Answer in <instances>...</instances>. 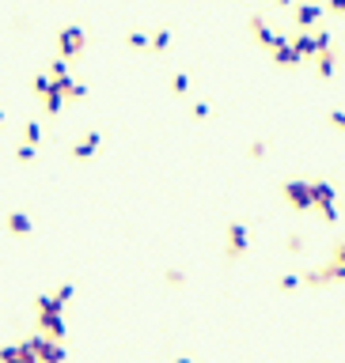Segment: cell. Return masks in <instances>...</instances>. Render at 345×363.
Listing matches in <instances>:
<instances>
[{"label": "cell", "mask_w": 345, "mask_h": 363, "mask_svg": "<svg viewBox=\"0 0 345 363\" xmlns=\"http://www.w3.org/2000/svg\"><path fill=\"white\" fill-rule=\"evenodd\" d=\"M337 280H345V242H337V246H334V254H330L327 265L304 273L307 288H327V284H337Z\"/></svg>", "instance_id": "6da1fadb"}, {"label": "cell", "mask_w": 345, "mask_h": 363, "mask_svg": "<svg viewBox=\"0 0 345 363\" xmlns=\"http://www.w3.org/2000/svg\"><path fill=\"white\" fill-rule=\"evenodd\" d=\"M27 345L34 348L38 363H68L65 340H53V337H42V333H34V337H27Z\"/></svg>", "instance_id": "7a4b0ae2"}, {"label": "cell", "mask_w": 345, "mask_h": 363, "mask_svg": "<svg viewBox=\"0 0 345 363\" xmlns=\"http://www.w3.org/2000/svg\"><path fill=\"white\" fill-rule=\"evenodd\" d=\"M224 258L228 261H239V258H246V250H251V234H246V224H239V219H231L228 224V231H224Z\"/></svg>", "instance_id": "3957f363"}, {"label": "cell", "mask_w": 345, "mask_h": 363, "mask_svg": "<svg viewBox=\"0 0 345 363\" xmlns=\"http://www.w3.org/2000/svg\"><path fill=\"white\" fill-rule=\"evenodd\" d=\"M34 333L53 337V340H65L68 325H65V318H61V310H34Z\"/></svg>", "instance_id": "277c9868"}, {"label": "cell", "mask_w": 345, "mask_h": 363, "mask_svg": "<svg viewBox=\"0 0 345 363\" xmlns=\"http://www.w3.org/2000/svg\"><path fill=\"white\" fill-rule=\"evenodd\" d=\"M285 201L292 204L296 212H307V209H315V193H311V182H285Z\"/></svg>", "instance_id": "5b68a950"}, {"label": "cell", "mask_w": 345, "mask_h": 363, "mask_svg": "<svg viewBox=\"0 0 345 363\" xmlns=\"http://www.w3.org/2000/svg\"><path fill=\"white\" fill-rule=\"evenodd\" d=\"M84 46H88V34H84L80 27H65V31L58 34V49H61V57H65V61L80 57Z\"/></svg>", "instance_id": "8992f818"}, {"label": "cell", "mask_w": 345, "mask_h": 363, "mask_svg": "<svg viewBox=\"0 0 345 363\" xmlns=\"http://www.w3.org/2000/svg\"><path fill=\"white\" fill-rule=\"evenodd\" d=\"M0 363H38V355H34V348L27 340H16V345L0 348Z\"/></svg>", "instance_id": "52a82bcc"}, {"label": "cell", "mask_w": 345, "mask_h": 363, "mask_svg": "<svg viewBox=\"0 0 345 363\" xmlns=\"http://www.w3.org/2000/svg\"><path fill=\"white\" fill-rule=\"evenodd\" d=\"M99 144H103V137H99V133H84V137L73 144V152H68V155H73V163H88V159H95Z\"/></svg>", "instance_id": "ba28073f"}, {"label": "cell", "mask_w": 345, "mask_h": 363, "mask_svg": "<svg viewBox=\"0 0 345 363\" xmlns=\"http://www.w3.org/2000/svg\"><path fill=\"white\" fill-rule=\"evenodd\" d=\"M251 31H255L258 46H266V49H270V53H273V49L281 46V42H288L285 34H277V31H273V27H266V23H262V19H258V16H251Z\"/></svg>", "instance_id": "9c48e42d"}, {"label": "cell", "mask_w": 345, "mask_h": 363, "mask_svg": "<svg viewBox=\"0 0 345 363\" xmlns=\"http://www.w3.org/2000/svg\"><path fill=\"white\" fill-rule=\"evenodd\" d=\"M4 227H8V234H31L34 231V219L27 216V212H8Z\"/></svg>", "instance_id": "30bf717a"}, {"label": "cell", "mask_w": 345, "mask_h": 363, "mask_svg": "<svg viewBox=\"0 0 345 363\" xmlns=\"http://www.w3.org/2000/svg\"><path fill=\"white\" fill-rule=\"evenodd\" d=\"M322 8H327V4H300V8H296V23H300V27H311L315 19L322 16Z\"/></svg>", "instance_id": "8fae6325"}, {"label": "cell", "mask_w": 345, "mask_h": 363, "mask_svg": "<svg viewBox=\"0 0 345 363\" xmlns=\"http://www.w3.org/2000/svg\"><path fill=\"white\" fill-rule=\"evenodd\" d=\"M125 46H129V49H148V46H152V38H148L144 31H129V34H125Z\"/></svg>", "instance_id": "7c38bea8"}, {"label": "cell", "mask_w": 345, "mask_h": 363, "mask_svg": "<svg viewBox=\"0 0 345 363\" xmlns=\"http://www.w3.org/2000/svg\"><path fill=\"white\" fill-rule=\"evenodd\" d=\"M167 46H171V31L164 27V31H156V34H152V46H148V49H152V53H164Z\"/></svg>", "instance_id": "4fadbf2b"}, {"label": "cell", "mask_w": 345, "mask_h": 363, "mask_svg": "<svg viewBox=\"0 0 345 363\" xmlns=\"http://www.w3.org/2000/svg\"><path fill=\"white\" fill-rule=\"evenodd\" d=\"M296 288H304V276L300 273H288V276L277 280V291H296Z\"/></svg>", "instance_id": "5bb4252c"}, {"label": "cell", "mask_w": 345, "mask_h": 363, "mask_svg": "<svg viewBox=\"0 0 345 363\" xmlns=\"http://www.w3.org/2000/svg\"><path fill=\"white\" fill-rule=\"evenodd\" d=\"M186 91H190V80H186L182 72H175V76H171V95H175V98H186Z\"/></svg>", "instance_id": "9a60e30c"}, {"label": "cell", "mask_w": 345, "mask_h": 363, "mask_svg": "<svg viewBox=\"0 0 345 363\" xmlns=\"http://www.w3.org/2000/svg\"><path fill=\"white\" fill-rule=\"evenodd\" d=\"M164 280H167V288H186V273L182 269H167Z\"/></svg>", "instance_id": "2e32d148"}, {"label": "cell", "mask_w": 345, "mask_h": 363, "mask_svg": "<svg viewBox=\"0 0 345 363\" xmlns=\"http://www.w3.org/2000/svg\"><path fill=\"white\" fill-rule=\"evenodd\" d=\"M34 159H38V152H34V144H27V140H23V144L16 148V163H34Z\"/></svg>", "instance_id": "e0dca14e"}, {"label": "cell", "mask_w": 345, "mask_h": 363, "mask_svg": "<svg viewBox=\"0 0 345 363\" xmlns=\"http://www.w3.org/2000/svg\"><path fill=\"white\" fill-rule=\"evenodd\" d=\"M23 140H27V144H38V140H42V125H38V121H27Z\"/></svg>", "instance_id": "ac0fdd59"}, {"label": "cell", "mask_w": 345, "mask_h": 363, "mask_svg": "<svg viewBox=\"0 0 345 363\" xmlns=\"http://www.w3.org/2000/svg\"><path fill=\"white\" fill-rule=\"evenodd\" d=\"M53 295H58L61 303H68V299L76 295V284H61V288H53Z\"/></svg>", "instance_id": "d6986e66"}, {"label": "cell", "mask_w": 345, "mask_h": 363, "mask_svg": "<svg viewBox=\"0 0 345 363\" xmlns=\"http://www.w3.org/2000/svg\"><path fill=\"white\" fill-rule=\"evenodd\" d=\"M327 121L334 125L337 133H345V113H342V110H330V113H327Z\"/></svg>", "instance_id": "ffe728a7"}, {"label": "cell", "mask_w": 345, "mask_h": 363, "mask_svg": "<svg viewBox=\"0 0 345 363\" xmlns=\"http://www.w3.org/2000/svg\"><path fill=\"white\" fill-rule=\"evenodd\" d=\"M288 254H304V234H288Z\"/></svg>", "instance_id": "44dd1931"}, {"label": "cell", "mask_w": 345, "mask_h": 363, "mask_svg": "<svg viewBox=\"0 0 345 363\" xmlns=\"http://www.w3.org/2000/svg\"><path fill=\"white\" fill-rule=\"evenodd\" d=\"M327 12H334V16H345V0H327Z\"/></svg>", "instance_id": "7402d4cb"}, {"label": "cell", "mask_w": 345, "mask_h": 363, "mask_svg": "<svg viewBox=\"0 0 345 363\" xmlns=\"http://www.w3.org/2000/svg\"><path fill=\"white\" fill-rule=\"evenodd\" d=\"M209 113H213V110H209L205 103H194V118H209Z\"/></svg>", "instance_id": "603a6c76"}, {"label": "cell", "mask_w": 345, "mask_h": 363, "mask_svg": "<svg viewBox=\"0 0 345 363\" xmlns=\"http://www.w3.org/2000/svg\"><path fill=\"white\" fill-rule=\"evenodd\" d=\"M266 155V144H251V159H262Z\"/></svg>", "instance_id": "cb8c5ba5"}, {"label": "cell", "mask_w": 345, "mask_h": 363, "mask_svg": "<svg viewBox=\"0 0 345 363\" xmlns=\"http://www.w3.org/2000/svg\"><path fill=\"white\" fill-rule=\"evenodd\" d=\"M171 363H197V360H190V355H175Z\"/></svg>", "instance_id": "d4e9b609"}, {"label": "cell", "mask_w": 345, "mask_h": 363, "mask_svg": "<svg viewBox=\"0 0 345 363\" xmlns=\"http://www.w3.org/2000/svg\"><path fill=\"white\" fill-rule=\"evenodd\" d=\"M277 4H281V8H288V0H277Z\"/></svg>", "instance_id": "484cf974"}]
</instances>
